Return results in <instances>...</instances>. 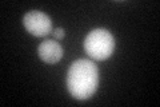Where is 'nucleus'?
<instances>
[{"instance_id": "f257e3e1", "label": "nucleus", "mask_w": 160, "mask_h": 107, "mask_svg": "<svg viewBox=\"0 0 160 107\" xmlns=\"http://www.w3.org/2000/svg\"><path fill=\"white\" fill-rule=\"evenodd\" d=\"M99 71L92 60L79 59L71 64L67 74V87L75 99L86 100L96 93Z\"/></svg>"}, {"instance_id": "f03ea898", "label": "nucleus", "mask_w": 160, "mask_h": 107, "mask_svg": "<svg viewBox=\"0 0 160 107\" xmlns=\"http://www.w3.org/2000/svg\"><path fill=\"white\" fill-rule=\"evenodd\" d=\"M84 50L88 56L95 60H106L113 54L115 39L107 29L96 28L87 35L84 40Z\"/></svg>"}, {"instance_id": "7ed1b4c3", "label": "nucleus", "mask_w": 160, "mask_h": 107, "mask_svg": "<svg viewBox=\"0 0 160 107\" xmlns=\"http://www.w3.org/2000/svg\"><path fill=\"white\" fill-rule=\"evenodd\" d=\"M23 24L27 31L38 38L47 36L53 31L51 18L42 11H29L24 15Z\"/></svg>"}, {"instance_id": "20e7f679", "label": "nucleus", "mask_w": 160, "mask_h": 107, "mask_svg": "<svg viewBox=\"0 0 160 107\" xmlns=\"http://www.w3.org/2000/svg\"><path fill=\"white\" fill-rule=\"evenodd\" d=\"M38 54L43 62H46L48 64H53L63 58L64 51L60 43L55 42V40H44L39 45Z\"/></svg>"}, {"instance_id": "39448f33", "label": "nucleus", "mask_w": 160, "mask_h": 107, "mask_svg": "<svg viewBox=\"0 0 160 107\" xmlns=\"http://www.w3.org/2000/svg\"><path fill=\"white\" fill-rule=\"evenodd\" d=\"M52 34H53V36L56 38V39H59V40H62L63 38H64V35H66V32H64V29L63 28H55L53 31H52Z\"/></svg>"}]
</instances>
